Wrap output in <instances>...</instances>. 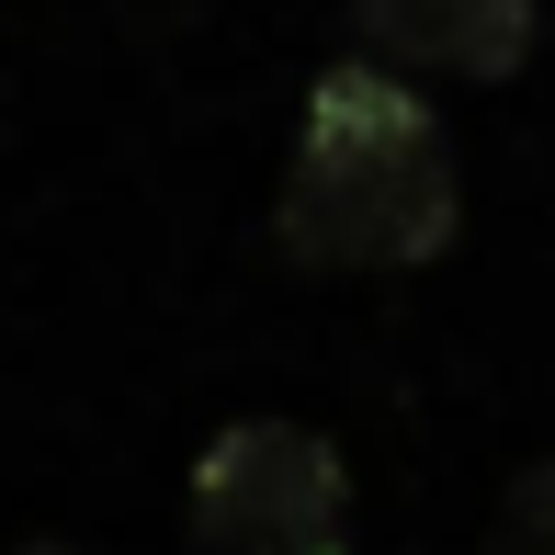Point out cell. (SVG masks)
Masks as SVG:
<instances>
[{"label": "cell", "instance_id": "1", "mask_svg": "<svg viewBox=\"0 0 555 555\" xmlns=\"http://www.w3.org/2000/svg\"><path fill=\"white\" fill-rule=\"evenodd\" d=\"M465 227V170H453L442 114L420 80L374 57H330L284 147V205L272 238L307 272H420Z\"/></svg>", "mask_w": 555, "mask_h": 555}, {"label": "cell", "instance_id": "2", "mask_svg": "<svg viewBox=\"0 0 555 555\" xmlns=\"http://www.w3.org/2000/svg\"><path fill=\"white\" fill-rule=\"evenodd\" d=\"M351 465L307 420H227L193 465V544L205 555H340Z\"/></svg>", "mask_w": 555, "mask_h": 555}, {"label": "cell", "instance_id": "3", "mask_svg": "<svg viewBox=\"0 0 555 555\" xmlns=\"http://www.w3.org/2000/svg\"><path fill=\"white\" fill-rule=\"evenodd\" d=\"M544 0H351V57L397 80H521Z\"/></svg>", "mask_w": 555, "mask_h": 555}, {"label": "cell", "instance_id": "4", "mask_svg": "<svg viewBox=\"0 0 555 555\" xmlns=\"http://www.w3.org/2000/svg\"><path fill=\"white\" fill-rule=\"evenodd\" d=\"M499 555H555V453L511 476V511H499Z\"/></svg>", "mask_w": 555, "mask_h": 555}, {"label": "cell", "instance_id": "5", "mask_svg": "<svg viewBox=\"0 0 555 555\" xmlns=\"http://www.w3.org/2000/svg\"><path fill=\"white\" fill-rule=\"evenodd\" d=\"M12 555H91V544H57V533H46V544H12Z\"/></svg>", "mask_w": 555, "mask_h": 555}]
</instances>
